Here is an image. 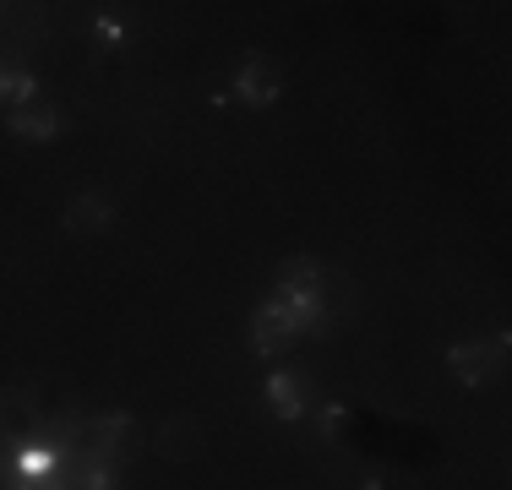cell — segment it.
Segmentation results:
<instances>
[{"mask_svg": "<svg viewBox=\"0 0 512 490\" xmlns=\"http://www.w3.org/2000/svg\"><path fill=\"white\" fill-rule=\"evenodd\" d=\"M153 452H158V458H169V463L197 458V452H202V425L191 420V414L164 420V425H158V436H153Z\"/></svg>", "mask_w": 512, "mask_h": 490, "instance_id": "cell-1", "label": "cell"}, {"mask_svg": "<svg viewBox=\"0 0 512 490\" xmlns=\"http://www.w3.org/2000/svg\"><path fill=\"white\" fill-rule=\"evenodd\" d=\"M6 126H11V137H22V142H55L60 120H55V109L44 104V98H28V104L6 109Z\"/></svg>", "mask_w": 512, "mask_h": 490, "instance_id": "cell-2", "label": "cell"}, {"mask_svg": "<svg viewBox=\"0 0 512 490\" xmlns=\"http://www.w3.org/2000/svg\"><path fill=\"white\" fill-rule=\"evenodd\" d=\"M507 354V338H491V343H458L453 349V371H458V382H469V387H480L485 376L496 371V360Z\"/></svg>", "mask_w": 512, "mask_h": 490, "instance_id": "cell-3", "label": "cell"}, {"mask_svg": "<svg viewBox=\"0 0 512 490\" xmlns=\"http://www.w3.org/2000/svg\"><path fill=\"white\" fill-rule=\"evenodd\" d=\"M295 333H300V322L284 311V300H273L262 316H256V349H262V354H278Z\"/></svg>", "mask_w": 512, "mask_h": 490, "instance_id": "cell-4", "label": "cell"}, {"mask_svg": "<svg viewBox=\"0 0 512 490\" xmlns=\"http://www.w3.org/2000/svg\"><path fill=\"white\" fill-rule=\"evenodd\" d=\"M235 93L246 98V104H273V98H278V71L267 66L262 55L246 60V66H240V77H235Z\"/></svg>", "mask_w": 512, "mask_h": 490, "instance_id": "cell-5", "label": "cell"}, {"mask_svg": "<svg viewBox=\"0 0 512 490\" xmlns=\"http://www.w3.org/2000/svg\"><path fill=\"white\" fill-rule=\"evenodd\" d=\"M267 398H273V409L284 414V420H300V414L311 409V403H306V398H311V387L300 382L295 371H278L273 382H267Z\"/></svg>", "mask_w": 512, "mask_h": 490, "instance_id": "cell-6", "label": "cell"}, {"mask_svg": "<svg viewBox=\"0 0 512 490\" xmlns=\"http://www.w3.org/2000/svg\"><path fill=\"white\" fill-rule=\"evenodd\" d=\"M109 218H115V213H109V202H104V196H93V191L77 196V202L66 207V229H71V235H104Z\"/></svg>", "mask_w": 512, "mask_h": 490, "instance_id": "cell-7", "label": "cell"}, {"mask_svg": "<svg viewBox=\"0 0 512 490\" xmlns=\"http://www.w3.org/2000/svg\"><path fill=\"white\" fill-rule=\"evenodd\" d=\"M0 93H6L11 104H28V98H39V93H33V77H17V71H6V66H0Z\"/></svg>", "mask_w": 512, "mask_h": 490, "instance_id": "cell-8", "label": "cell"}, {"mask_svg": "<svg viewBox=\"0 0 512 490\" xmlns=\"http://www.w3.org/2000/svg\"><path fill=\"white\" fill-rule=\"evenodd\" d=\"M82 490H115V469H88V485Z\"/></svg>", "mask_w": 512, "mask_h": 490, "instance_id": "cell-9", "label": "cell"}, {"mask_svg": "<svg viewBox=\"0 0 512 490\" xmlns=\"http://www.w3.org/2000/svg\"><path fill=\"white\" fill-rule=\"evenodd\" d=\"M17 490H66V485H60V480H55V474H50V480H22Z\"/></svg>", "mask_w": 512, "mask_h": 490, "instance_id": "cell-10", "label": "cell"}]
</instances>
